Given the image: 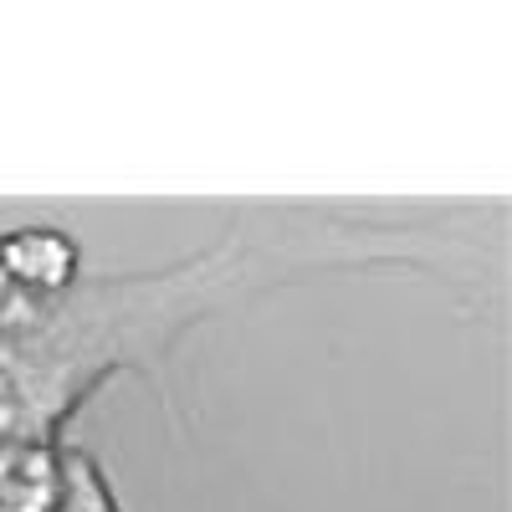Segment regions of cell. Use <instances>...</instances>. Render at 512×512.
<instances>
[{"label":"cell","instance_id":"cell-1","mask_svg":"<svg viewBox=\"0 0 512 512\" xmlns=\"http://www.w3.org/2000/svg\"><path fill=\"white\" fill-rule=\"evenodd\" d=\"M410 272L492 313L507 277V205H236L205 246L139 272H88L67 297L0 308V446L52 441L93 395L134 374L159 390L185 436L175 354L190 333L236 318L277 292L333 277Z\"/></svg>","mask_w":512,"mask_h":512},{"label":"cell","instance_id":"cell-2","mask_svg":"<svg viewBox=\"0 0 512 512\" xmlns=\"http://www.w3.org/2000/svg\"><path fill=\"white\" fill-rule=\"evenodd\" d=\"M88 267L82 241L52 221H21L0 231V308H36L67 297Z\"/></svg>","mask_w":512,"mask_h":512},{"label":"cell","instance_id":"cell-3","mask_svg":"<svg viewBox=\"0 0 512 512\" xmlns=\"http://www.w3.org/2000/svg\"><path fill=\"white\" fill-rule=\"evenodd\" d=\"M67 436L0 446V512H57Z\"/></svg>","mask_w":512,"mask_h":512},{"label":"cell","instance_id":"cell-4","mask_svg":"<svg viewBox=\"0 0 512 512\" xmlns=\"http://www.w3.org/2000/svg\"><path fill=\"white\" fill-rule=\"evenodd\" d=\"M57 512H123V502L113 492V477L103 472V461L88 446H77V441H67Z\"/></svg>","mask_w":512,"mask_h":512}]
</instances>
